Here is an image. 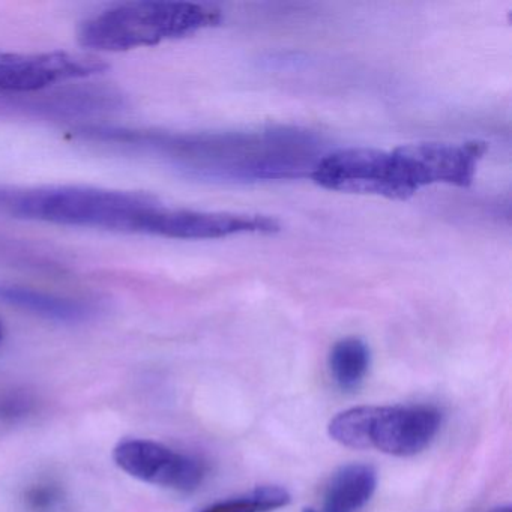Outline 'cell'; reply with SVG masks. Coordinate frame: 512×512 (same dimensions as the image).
Wrapping results in <instances>:
<instances>
[{
  "instance_id": "obj_11",
  "label": "cell",
  "mask_w": 512,
  "mask_h": 512,
  "mask_svg": "<svg viewBox=\"0 0 512 512\" xmlns=\"http://www.w3.org/2000/svg\"><path fill=\"white\" fill-rule=\"evenodd\" d=\"M67 502V491L55 479H38L22 493L26 512H64Z\"/></svg>"
},
{
  "instance_id": "obj_14",
  "label": "cell",
  "mask_w": 512,
  "mask_h": 512,
  "mask_svg": "<svg viewBox=\"0 0 512 512\" xmlns=\"http://www.w3.org/2000/svg\"><path fill=\"white\" fill-rule=\"evenodd\" d=\"M494 512H511V508H500V509H497V511H494Z\"/></svg>"
},
{
  "instance_id": "obj_13",
  "label": "cell",
  "mask_w": 512,
  "mask_h": 512,
  "mask_svg": "<svg viewBox=\"0 0 512 512\" xmlns=\"http://www.w3.org/2000/svg\"><path fill=\"white\" fill-rule=\"evenodd\" d=\"M2 338H4V326L0 323V341H2Z\"/></svg>"
},
{
  "instance_id": "obj_8",
  "label": "cell",
  "mask_w": 512,
  "mask_h": 512,
  "mask_svg": "<svg viewBox=\"0 0 512 512\" xmlns=\"http://www.w3.org/2000/svg\"><path fill=\"white\" fill-rule=\"evenodd\" d=\"M377 488V472L370 464L352 463L334 473L323 494V512H358Z\"/></svg>"
},
{
  "instance_id": "obj_12",
  "label": "cell",
  "mask_w": 512,
  "mask_h": 512,
  "mask_svg": "<svg viewBox=\"0 0 512 512\" xmlns=\"http://www.w3.org/2000/svg\"><path fill=\"white\" fill-rule=\"evenodd\" d=\"M38 401L25 391L0 392V427H16L37 413Z\"/></svg>"
},
{
  "instance_id": "obj_7",
  "label": "cell",
  "mask_w": 512,
  "mask_h": 512,
  "mask_svg": "<svg viewBox=\"0 0 512 512\" xmlns=\"http://www.w3.org/2000/svg\"><path fill=\"white\" fill-rule=\"evenodd\" d=\"M0 302L58 323H83L97 316V305L19 284L0 283Z\"/></svg>"
},
{
  "instance_id": "obj_2",
  "label": "cell",
  "mask_w": 512,
  "mask_h": 512,
  "mask_svg": "<svg viewBox=\"0 0 512 512\" xmlns=\"http://www.w3.org/2000/svg\"><path fill=\"white\" fill-rule=\"evenodd\" d=\"M164 205L146 193L85 185H0V215L59 226L155 236Z\"/></svg>"
},
{
  "instance_id": "obj_4",
  "label": "cell",
  "mask_w": 512,
  "mask_h": 512,
  "mask_svg": "<svg viewBox=\"0 0 512 512\" xmlns=\"http://www.w3.org/2000/svg\"><path fill=\"white\" fill-rule=\"evenodd\" d=\"M440 425L442 413L427 404L359 406L334 416L328 433L346 448L413 457L430 446Z\"/></svg>"
},
{
  "instance_id": "obj_3",
  "label": "cell",
  "mask_w": 512,
  "mask_h": 512,
  "mask_svg": "<svg viewBox=\"0 0 512 512\" xmlns=\"http://www.w3.org/2000/svg\"><path fill=\"white\" fill-rule=\"evenodd\" d=\"M223 22L215 5L131 2L101 11L80 26L79 41L97 52H125L190 37Z\"/></svg>"
},
{
  "instance_id": "obj_5",
  "label": "cell",
  "mask_w": 512,
  "mask_h": 512,
  "mask_svg": "<svg viewBox=\"0 0 512 512\" xmlns=\"http://www.w3.org/2000/svg\"><path fill=\"white\" fill-rule=\"evenodd\" d=\"M107 68L103 59L92 55L0 52V107L35 113L37 94L98 76Z\"/></svg>"
},
{
  "instance_id": "obj_6",
  "label": "cell",
  "mask_w": 512,
  "mask_h": 512,
  "mask_svg": "<svg viewBox=\"0 0 512 512\" xmlns=\"http://www.w3.org/2000/svg\"><path fill=\"white\" fill-rule=\"evenodd\" d=\"M113 461L122 472L155 487L190 493L205 481L199 458L148 439H124L113 448Z\"/></svg>"
},
{
  "instance_id": "obj_15",
  "label": "cell",
  "mask_w": 512,
  "mask_h": 512,
  "mask_svg": "<svg viewBox=\"0 0 512 512\" xmlns=\"http://www.w3.org/2000/svg\"><path fill=\"white\" fill-rule=\"evenodd\" d=\"M302 512H317V511H314V509H311V508H305L304 511Z\"/></svg>"
},
{
  "instance_id": "obj_9",
  "label": "cell",
  "mask_w": 512,
  "mask_h": 512,
  "mask_svg": "<svg viewBox=\"0 0 512 512\" xmlns=\"http://www.w3.org/2000/svg\"><path fill=\"white\" fill-rule=\"evenodd\" d=\"M370 347L358 337L337 341L329 353V370L335 385L344 392H353L362 385L370 370Z\"/></svg>"
},
{
  "instance_id": "obj_1",
  "label": "cell",
  "mask_w": 512,
  "mask_h": 512,
  "mask_svg": "<svg viewBox=\"0 0 512 512\" xmlns=\"http://www.w3.org/2000/svg\"><path fill=\"white\" fill-rule=\"evenodd\" d=\"M485 152L484 142L338 149L319 158L310 176L325 190L407 200L427 185L469 187Z\"/></svg>"
},
{
  "instance_id": "obj_10",
  "label": "cell",
  "mask_w": 512,
  "mask_h": 512,
  "mask_svg": "<svg viewBox=\"0 0 512 512\" xmlns=\"http://www.w3.org/2000/svg\"><path fill=\"white\" fill-rule=\"evenodd\" d=\"M289 491L278 485H263L230 499L206 506L200 512H272L289 505Z\"/></svg>"
}]
</instances>
